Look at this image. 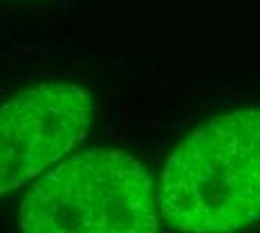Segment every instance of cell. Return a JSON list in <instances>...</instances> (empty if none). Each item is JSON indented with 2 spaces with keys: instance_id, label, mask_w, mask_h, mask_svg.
<instances>
[{
  "instance_id": "obj_1",
  "label": "cell",
  "mask_w": 260,
  "mask_h": 233,
  "mask_svg": "<svg viewBox=\"0 0 260 233\" xmlns=\"http://www.w3.org/2000/svg\"><path fill=\"white\" fill-rule=\"evenodd\" d=\"M159 213L182 233H236L260 220V108L207 119L166 159Z\"/></svg>"
},
{
  "instance_id": "obj_2",
  "label": "cell",
  "mask_w": 260,
  "mask_h": 233,
  "mask_svg": "<svg viewBox=\"0 0 260 233\" xmlns=\"http://www.w3.org/2000/svg\"><path fill=\"white\" fill-rule=\"evenodd\" d=\"M155 182L133 155L90 148L52 166L27 191L23 233H159Z\"/></svg>"
},
{
  "instance_id": "obj_3",
  "label": "cell",
  "mask_w": 260,
  "mask_h": 233,
  "mask_svg": "<svg viewBox=\"0 0 260 233\" xmlns=\"http://www.w3.org/2000/svg\"><path fill=\"white\" fill-rule=\"evenodd\" d=\"M94 101L74 83H36L0 106V197L41 177L90 132Z\"/></svg>"
}]
</instances>
